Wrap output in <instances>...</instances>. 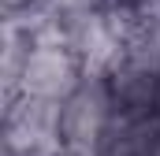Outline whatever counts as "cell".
<instances>
[{"mask_svg": "<svg viewBox=\"0 0 160 156\" xmlns=\"http://www.w3.org/2000/svg\"><path fill=\"white\" fill-rule=\"evenodd\" d=\"M78 89V60L67 48H30L22 67V97L67 100Z\"/></svg>", "mask_w": 160, "mask_h": 156, "instance_id": "7a4b0ae2", "label": "cell"}, {"mask_svg": "<svg viewBox=\"0 0 160 156\" xmlns=\"http://www.w3.org/2000/svg\"><path fill=\"white\" fill-rule=\"evenodd\" d=\"M104 123H108V93H104V85L97 78H89L63 100V138H67V149L93 153L97 138L104 134Z\"/></svg>", "mask_w": 160, "mask_h": 156, "instance_id": "6da1fadb", "label": "cell"}, {"mask_svg": "<svg viewBox=\"0 0 160 156\" xmlns=\"http://www.w3.org/2000/svg\"><path fill=\"white\" fill-rule=\"evenodd\" d=\"M45 4H52L60 15H75V11H86L89 7V0H45Z\"/></svg>", "mask_w": 160, "mask_h": 156, "instance_id": "3957f363", "label": "cell"}, {"mask_svg": "<svg viewBox=\"0 0 160 156\" xmlns=\"http://www.w3.org/2000/svg\"><path fill=\"white\" fill-rule=\"evenodd\" d=\"M63 156H93V153H75V149H67Z\"/></svg>", "mask_w": 160, "mask_h": 156, "instance_id": "277c9868", "label": "cell"}]
</instances>
